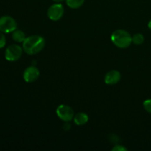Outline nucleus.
<instances>
[{"mask_svg": "<svg viewBox=\"0 0 151 151\" xmlns=\"http://www.w3.org/2000/svg\"><path fill=\"white\" fill-rule=\"evenodd\" d=\"M145 41V37L142 33H136L132 36V43L136 45H141Z\"/></svg>", "mask_w": 151, "mask_h": 151, "instance_id": "obj_12", "label": "nucleus"}, {"mask_svg": "<svg viewBox=\"0 0 151 151\" xmlns=\"http://www.w3.org/2000/svg\"><path fill=\"white\" fill-rule=\"evenodd\" d=\"M143 107H144L145 110L149 114H151V99H147V100H145L143 103Z\"/></svg>", "mask_w": 151, "mask_h": 151, "instance_id": "obj_13", "label": "nucleus"}, {"mask_svg": "<svg viewBox=\"0 0 151 151\" xmlns=\"http://www.w3.org/2000/svg\"><path fill=\"white\" fill-rule=\"evenodd\" d=\"M74 122L78 125H83L86 124L88 121V116L86 113L80 112L76 114L74 116Z\"/></svg>", "mask_w": 151, "mask_h": 151, "instance_id": "obj_9", "label": "nucleus"}, {"mask_svg": "<svg viewBox=\"0 0 151 151\" xmlns=\"http://www.w3.org/2000/svg\"><path fill=\"white\" fill-rule=\"evenodd\" d=\"M23 49L22 47L17 44H12L10 45L5 50L4 56L6 60L8 61H16L21 58L23 52Z\"/></svg>", "mask_w": 151, "mask_h": 151, "instance_id": "obj_5", "label": "nucleus"}, {"mask_svg": "<svg viewBox=\"0 0 151 151\" xmlns=\"http://www.w3.org/2000/svg\"><path fill=\"white\" fill-rule=\"evenodd\" d=\"M111 40L116 47L125 49L130 47L132 43V36L126 30L117 29L111 34Z\"/></svg>", "mask_w": 151, "mask_h": 151, "instance_id": "obj_2", "label": "nucleus"}, {"mask_svg": "<svg viewBox=\"0 0 151 151\" xmlns=\"http://www.w3.org/2000/svg\"><path fill=\"white\" fill-rule=\"evenodd\" d=\"M6 45V37L4 32L0 31V49L4 47Z\"/></svg>", "mask_w": 151, "mask_h": 151, "instance_id": "obj_14", "label": "nucleus"}, {"mask_svg": "<svg viewBox=\"0 0 151 151\" xmlns=\"http://www.w3.org/2000/svg\"><path fill=\"white\" fill-rule=\"evenodd\" d=\"M85 0H66V3L69 7L72 9H78L83 4Z\"/></svg>", "mask_w": 151, "mask_h": 151, "instance_id": "obj_11", "label": "nucleus"}, {"mask_svg": "<svg viewBox=\"0 0 151 151\" xmlns=\"http://www.w3.org/2000/svg\"><path fill=\"white\" fill-rule=\"evenodd\" d=\"M112 151H127L128 149L125 147H124L123 145H116L113 148L111 149Z\"/></svg>", "mask_w": 151, "mask_h": 151, "instance_id": "obj_15", "label": "nucleus"}, {"mask_svg": "<svg viewBox=\"0 0 151 151\" xmlns=\"http://www.w3.org/2000/svg\"><path fill=\"white\" fill-rule=\"evenodd\" d=\"M71 128V124L69 123V122H65L64 125H63V129L67 131Z\"/></svg>", "mask_w": 151, "mask_h": 151, "instance_id": "obj_16", "label": "nucleus"}, {"mask_svg": "<svg viewBox=\"0 0 151 151\" xmlns=\"http://www.w3.org/2000/svg\"><path fill=\"white\" fill-rule=\"evenodd\" d=\"M64 13V7L61 3H55L47 10V16L50 20L57 22L60 20Z\"/></svg>", "mask_w": 151, "mask_h": 151, "instance_id": "obj_6", "label": "nucleus"}, {"mask_svg": "<svg viewBox=\"0 0 151 151\" xmlns=\"http://www.w3.org/2000/svg\"><path fill=\"white\" fill-rule=\"evenodd\" d=\"M40 72L38 69L35 66H30L26 68L24 71L23 78L27 83H33L39 78Z\"/></svg>", "mask_w": 151, "mask_h": 151, "instance_id": "obj_7", "label": "nucleus"}, {"mask_svg": "<svg viewBox=\"0 0 151 151\" xmlns=\"http://www.w3.org/2000/svg\"><path fill=\"white\" fill-rule=\"evenodd\" d=\"M12 38H13V41H15L16 42L23 43L26 38V36L23 31L20 30V29H16L12 33Z\"/></svg>", "mask_w": 151, "mask_h": 151, "instance_id": "obj_10", "label": "nucleus"}, {"mask_svg": "<svg viewBox=\"0 0 151 151\" xmlns=\"http://www.w3.org/2000/svg\"><path fill=\"white\" fill-rule=\"evenodd\" d=\"M56 114L59 119L64 122H70L72 119H74L75 112L70 106L62 104L56 109Z\"/></svg>", "mask_w": 151, "mask_h": 151, "instance_id": "obj_4", "label": "nucleus"}, {"mask_svg": "<svg viewBox=\"0 0 151 151\" xmlns=\"http://www.w3.org/2000/svg\"><path fill=\"white\" fill-rule=\"evenodd\" d=\"M17 24L13 17L4 16L0 17V31L4 33H10L16 30Z\"/></svg>", "mask_w": 151, "mask_h": 151, "instance_id": "obj_3", "label": "nucleus"}, {"mask_svg": "<svg viewBox=\"0 0 151 151\" xmlns=\"http://www.w3.org/2000/svg\"><path fill=\"white\" fill-rule=\"evenodd\" d=\"M52 1L55 3H61V2H63L64 0H52Z\"/></svg>", "mask_w": 151, "mask_h": 151, "instance_id": "obj_17", "label": "nucleus"}, {"mask_svg": "<svg viewBox=\"0 0 151 151\" xmlns=\"http://www.w3.org/2000/svg\"><path fill=\"white\" fill-rule=\"evenodd\" d=\"M147 27H148L149 29H150V30H151V20L148 22V24H147Z\"/></svg>", "mask_w": 151, "mask_h": 151, "instance_id": "obj_18", "label": "nucleus"}, {"mask_svg": "<svg viewBox=\"0 0 151 151\" xmlns=\"http://www.w3.org/2000/svg\"><path fill=\"white\" fill-rule=\"evenodd\" d=\"M121 80L120 72L116 70L109 71L106 75L104 78V81L107 85H115L119 82Z\"/></svg>", "mask_w": 151, "mask_h": 151, "instance_id": "obj_8", "label": "nucleus"}, {"mask_svg": "<svg viewBox=\"0 0 151 151\" xmlns=\"http://www.w3.org/2000/svg\"><path fill=\"white\" fill-rule=\"evenodd\" d=\"M45 46V40L40 35H31L25 38L23 42V50L27 54L35 55L40 52Z\"/></svg>", "mask_w": 151, "mask_h": 151, "instance_id": "obj_1", "label": "nucleus"}]
</instances>
